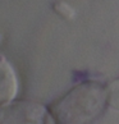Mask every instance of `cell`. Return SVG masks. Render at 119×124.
<instances>
[{"instance_id": "cell-3", "label": "cell", "mask_w": 119, "mask_h": 124, "mask_svg": "<svg viewBox=\"0 0 119 124\" xmlns=\"http://www.w3.org/2000/svg\"><path fill=\"white\" fill-rule=\"evenodd\" d=\"M0 73H1V81H0V100L1 106L12 104L18 92V78L13 67L7 62L5 58H1V65H0Z\"/></svg>"}, {"instance_id": "cell-1", "label": "cell", "mask_w": 119, "mask_h": 124, "mask_svg": "<svg viewBox=\"0 0 119 124\" xmlns=\"http://www.w3.org/2000/svg\"><path fill=\"white\" fill-rule=\"evenodd\" d=\"M108 105V90L95 82L81 83L51 106L59 124H91Z\"/></svg>"}, {"instance_id": "cell-2", "label": "cell", "mask_w": 119, "mask_h": 124, "mask_svg": "<svg viewBox=\"0 0 119 124\" xmlns=\"http://www.w3.org/2000/svg\"><path fill=\"white\" fill-rule=\"evenodd\" d=\"M0 124H56L53 113L33 101H17L1 106Z\"/></svg>"}, {"instance_id": "cell-5", "label": "cell", "mask_w": 119, "mask_h": 124, "mask_svg": "<svg viewBox=\"0 0 119 124\" xmlns=\"http://www.w3.org/2000/svg\"><path fill=\"white\" fill-rule=\"evenodd\" d=\"M54 10H55L59 16H62L65 19H72L74 17V9H73L69 4L64 1H58L54 4Z\"/></svg>"}, {"instance_id": "cell-4", "label": "cell", "mask_w": 119, "mask_h": 124, "mask_svg": "<svg viewBox=\"0 0 119 124\" xmlns=\"http://www.w3.org/2000/svg\"><path fill=\"white\" fill-rule=\"evenodd\" d=\"M108 105L119 111V78L108 86Z\"/></svg>"}]
</instances>
